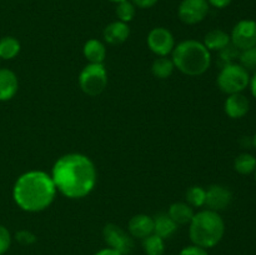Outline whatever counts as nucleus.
I'll list each match as a JSON object with an SVG mask.
<instances>
[{
	"mask_svg": "<svg viewBox=\"0 0 256 255\" xmlns=\"http://www.w3.org/2000/svg\"><path fill=\"white\" fill-rule=\"evenodd\" d=\"M56 192L69 199H82L94 190L98 182L95 164L89 156L70 152L60 156L52 170Z\"/></svg>",
	"mask_w": 256,
	"mask_h": 255,
	"instance_id": "nucleus-1",
	"label": "nucleus"
},
{
	"mask_svg": "<svg viewBox=\"0 0 256 255\" xmlns=\"http://www.w3.org/2000/svg\"><path fill=\"white\" fill-rule=\"evenodd\" d=\"M56 192L52 175L42 170H32L16 179L12 188V199L24 212H39L52 204Z\"/></svg>",
	"mask_w": 256,
	"mask_h": 255,
	"instance_id": "nucleus-2",
	"label": "nucleus"
},
{
	"mask_svg": "<svg viewBox=\"0 0 256 255\" xmlns=\"http://www.w3.org/2000/svg\"><path fill=\"white\" fill-rule=\"evenodd\" d=\"M172 62L175 69L188 76H200L209 70L212 54L202 42L198 40H184L175 45L172 50Z\"/></svg>",
	"mask_w": 256,
	"mask_h": 255,
	"instance_id": "nucleus-3",
	"label": "nucleus"
},
{
	"mask_svg": "<svg viewBox=\"0 0 256 255\" xmlns=\"http://www.w3.org/2000/svg\"><path fill=\"white\" fill-rule=\"evenodd\" d=\"M225 234V222L222 215L212 210L195 212L189 224V236L192 244L204 249L214 248Z\"/></svg>",
	"mask_w": 256,
	"mask_h": 255,
	"instance_id": "nucleus-4",
	"label": "nucleus"
},
{
	"mask_svg": "<svg viewBox=\"0 0 256 255\" xmlns=\"http://www.w3.org/2000/svg\"><path fill=\"white\" fill-rule=\"evenodd\" d=\"M250 74L244 66L232 62L222 68L218 75V88L228 95L242 92L250 84Z\"/></svg>",
	"mask_w": 256,
	"mask_h": 255,
	"instance_id": "nucleus-5",
	"label": "nucleus"
},
{
	"mask_svg": "<svg viewBox=\"0 0 256 255\" xmlns=\"http://www.w3.org/2000/svg\"><path fill=\"white\" fill-rule=\"evenodd\" d=\"M108 85V72L104 64H88L79 74V86L88 96H98Z\"/></svg>",
	"mask_w": 256,
	"mask_h": 255,
	"instance_id": "nucleus-6",
	"label": "nucleus"
},
{
	"mask_svg": "<svg viewBox=\"0 0 256 255\" xmlns=\"http://www.w3.org/2000/svg\"><path fill=\"white\" fill-rule=\"evenodd\" d=\"M102 236L108 246L118 250L122 255H129L134 249V239L132 235L116 224L109 222L105 225L102 229Z\"/></svg>",
	"mask_w": 256,
	"mask_h": 255,
	"instance_id": "nucleus-7",
	"label": "nucleus"
},
{
	"mask_svg": "<svg viewBox=\"0 0 256 255\" xmlns=\"http://www.w3.org/2000/svg\"><path fill=\"white\" fill-rule=\"evenodd\" d=\"M232 46L239 52L256 46V22L252 19L240 20L232 28L230 34Z\"/></svg>",
	"mask_w": 256,
	"mask_h": 255,
	"instance_id": "nucleus-8",
	"label": "nucleus"
},
{
	"mask_svg": "<svg viewBox=\"0 0 256 255\" xmlns=\"http://www.w3.org/2000/svg\"><path fill=\"white\" fill-rule=\"evenodd\" d=\"M209 10L208 0H182L178 6V16L184 24L195 25L208 16Z\"/></svg>",
	"mask_w": 256,
	"mask_h": 255,
	"instance_id": "nucleus-9",
	"label": "nucleus"
},
{
	"mask_svg": "<svg viewBox=\"0 0 256 255\" xmlns=\"http://www.w3.org/2000/svg\"><path fill=\"white\" fill-rule=\"evenodd\" d=\"M146 42L149 49L158 56H168L175 48L174 35L164 26H158L150 30Z\"/></svg>",
	"mask_w": 256,
	"mask_h": 255,
	"instance_id": "nucleus-10",
	"label": "nucleus"
},
{
	"mask_svg": "<svg viewBox=\"0 0 256 255\" xmlns=\"http://www.w3.org/2000/svg\"><path fill=\"white\" fill-rule=\"evenodd\" d=\"M232 202V192L229 188L224 185L215 184L209 186L206 190V199H205V205L208 209L212 212H222L226 209Z\"/></svg>",
	"mask_w": 256,
	"mask_h": 255,
	"instance_id": "nucleus-11",
	"label": "nucleus"
},
{
	"mask_svg": "<svg viewBox=\"0 0 256 255\" xmlns=\"http://www.w3.org/2000/svg\"><path fill=\"white\" fill-rule=\"evenodd\" d=\"M250 102L242 92L232 94L224 102L225 114L232 119H242L249 112Z\"/></svg>",
	"mask_w": 256,
	"mask_h": 255,
	"instance_id": "nucleus-12",
	"label": "nucleus"
},
{
	"mask_svg": "<svg viewBox=\"0 0 256 255\" xmlns=\"http://www.w3.org/2000/svg\"><path fill=\"white\" fill-rule=\"evenodd\" d=\"M128 230L135 239H145L154 232V219L146 214L134 215L129 220Z\"/></svg>",
	"mask_w": 256,
	"mask_h": 255,
	"instance_id": "nucleus-13",
	"label": "nucleus"
},
{
	"mask_svg": "<svg viewBox=\"0 0 256 255\" xmlns=\"http://www.w3.org/2000/svg\"><path fill=\"white\" fill-rule=\"evenodd\" d=\"M102 36H104L105 42H108L109 45H112V46L122 45L129 39L130 28L126 22L116 20L105 26Z\"/></svg>",
	"mask_w": 256,
	"mask_h": 255,
	"instance_id": "nucleus-14",
	"label": "nucleus"
},
{
	"mask_svg": "<svg viewBox=\"0 0 256 255\" xmlns=\"http://www.w3.org/2000/svg\"><path fill=\"white\" fill-rule=\"evenodd\" d=\"M19 89V80L12 70L0 68V102L12 100Z\"/></svg>",
	"mask_w": 256,
	"mask_h": 255,
	"instance_id": "nucleus-15",
	"label": "nucleus"
},
{
	"mask_svg": "<svg viewBox=\"0 0 256 255\" xmlns=\"http://www.w3.org/2000/svg\"><path fill=\"white\" fill-rule=\"evenodd\" d=\"M202 44L209 52H220L232 44L230 35L222 29H212L205 35Z\"/></svg>",
	"mask_w": 256,
	"mask_h": 255,
	"instance_id": "nucleus-16",
	"label": "nucleus"
},
{
	"mask_svg": "<svg viewBox=\"0 0 256 255\" xmlns=\"http://www.w3.org/2000/svg\"><path fill=\"white\" fill-rule=\"evenodd\" d=\"M82 52L89 64H102L106 58V48L98 39L88 40L82 48Z\"/></svg>",
	"mask_w": 256,
	"mask_h": 255,
	"instance_id": "nucleus-17",
	"label": "nucleus"
},
{
	"mask_svg": "<svg viewBox=\"0 0 256 255\" xmlns=\"http://www.w3.org/2000/svg\"><path fill=\"white\" fill-rule=\"evenodd\" d=\"M169 216L174 220L175 224L179 225H186L190 224L192 216H194V208L190 206L188 202H178L170 205L169 210H168Z\"/></svg>",
	"mask_w": 256,
	"mask_h": 255,
	"instance_id": "nucleus-18",
	"label": "nucleus"
},
{
	"mask_svg": "<svg viewBox=\"0 0 256 255\" xmlns=\"http://www.w3.org/2000/svg\"><path fill=\"white\" fill-rule=\"evenodd\" d=\"M152 219H154V234L162 238L164 240L172 236L178 230V225L175 224L174 220L169 216L168 212H160Z\"/></svg>",
	"mask_w": 256,
	"mask_h": 255,
	"instance_id": "nucleus-19",
	"label": "nucleus"
},
{
	"mask_svg": "<svg viewBox=\"0 0 256 255\" xmlns=\"http://www.w3.org/2000/svg\"><path fill=\"white\" fill-rule=\"evenodd\" d=\"M175 70V65L172 59L168 56H158L152 65V72L158 79H168L172 75Z\"/></svg>",
	"mask_w": 256,
	"mask_h": 255,
	"instance_id": "nucleus-20",
	"label": "nucleus"
},
{
	"mask_svg": "<svg viewBox=\"0 0 256 255\" xmlns=\"http://www.w3.org/2000/svg\"><path fill=\"white\" fill-rule=\"evenodd\" d=\"M22 45L14 36H2L0 39V60H12L19 55Z\"/></svg>",
	"mask_w": 256,
	"mask_h": 255,
	"instance_id": "nucleus-21",
	"label": "nucleus"
},
{
	"mask_svg": "<svg viewBox=\"0 0 256 255\" xmlns=\"http://www.w3.org/2000/svg\"><path fill=\"white\" fill-rule=\"evenodd\" d=\"M234 169L242 175L252 174L256 169V158L249 152L238 155L234 160Z\"/></svg>",
	"mask_w": 256,
	"mask_h": 255,
	"instance_id": "nucleus-22",
	"label": "nucleus"
},
{
	"mask_svg": "<svg viewBox=\"0 0 256 255\" xmlns=\"http://www.w3.org/2000/svg\"><path fill=\"white\" fill-rule=\"evenodd\" d=\"M142 249L146 255H162L165 252V242L162 238L152 232L142 239Z\"/></svg>",
	"mask_w": 256,
	"mask_h": 255,
	"instance_id": "nucleus-23",
	"label": "nucleus"
},
{
	"mask_svg": "<svg viewBox=\"0 0 256 255\" xmlns=\"http://www.w3.org/2000/svg\"><path fill=\"white\" fill-rule=\"evenodd\" d=\"M185 199L186 202L192 208H202L205 205V199H206V189H204L202 186H190L186 190V194H185Z\"/></svg>",
	"mask_w": 256,
	"mask_h": 255,
	"instance_id": "nucleus-24",
	"label": "nucleus"
},
{
	"mask_svg": "<svg viewBox=\"0 0 256 255\" xmlns=\"http://www.w3.org/2000/svg\"><path fill=\"white\" fill-rule=\"evenodd\" d=\"M118 20L122 22H130L135 18L136 14V6L132 4L130 0H124L122 2H118L116 9H115Z\"/></svg>",
	"mask_w": 256,
	"mask_h": 255,
	"instance_id": "nucleus-25",
	"label": "nucleus"
},
{
	"mask_svg": "<svg viewBox=\"0 0 256 255\" xmlns=\"http://www.w3.org/2000/svg\"><path fill=\"white\" fill-rule=\"evenodd\" d=\"M239 62V64L244 66L248 72H250V70L256 72V46L240 52Z\"/></svg>",
	"mask_w": 256,
	"mask_h": 255,
	"instance_id": "nucleus-26",
	"label": "nucleus"
},
{
	"mask_svg": "<svg viewBox=\"0 0 256 255\" xmlns=\"http://www.w3.org/2000/svg\"><path fill=\"white\" fill-rule=\"evenodd\" d=\"M219 54H220V62L222 64V66H225V65L234 62L235 58H239L240 52L236 49V48L232 46V45L230 44L229 46H226L225 49L220 50Z\"/></svg>",
	"mask_w": 256,
	"mask_h": 255,
	"instance_id": "nucleus-27",
	"label": "nucleus"
},
{
	"mask_svg": "<svg viewBox=\"0 0 256 255\" xmlns=\"http://www.w3.org/2000/svg\"><path fill=\"white\" fill-rule=\"evenodd\" d=\"M15 240L19 242L20 245H32L35 242H36V235L34 232H32L30 230H19V232L15 234Z\"/></svg>",
	"mask_w": 256,
	"mask_h": 255,
	"instance_id": "nucleus-28",
	"label": "nucleus"
},
{
	"mask_svg": "<svg viewBox=\"0 0 256 255\" xmlns=\"http://www.w3.org/2000/svg\"><path fill=\"white\" fill-rule=\"evenodd\" d=\"M12 245V234L4 225H0V255H4Z\"/></svg>",
	"mask_w": 256,
	"mask_h": 255,
	"instance_id": "nucleus-29",
	"label": "nucleus"
},
{
	"mask_svg": "<svg viewBox=\"0 0 256 255\" xmlns=\"http://www.w3.org/2000/svg\"><path fill=\"white\" fill-rule=\"evenodd\" d=\"M179 255H209V254H208L206 249L192 244V245H189V246H185L184 249L180 252Z\"/></svg>",
	"mask_w": 256,
	"mask_h": 255,
	"instance_id": "nucleus-30",
	"label": "nucleus"
},
{
	"mask_svg": "<svg viewBox=\"0 0 256 255\" xmlns=\"http://www.w3.org/2000/svg\"><path fill=\"white\" fill-rule=\"evenodd\" d=\"M132 4L139 9H150L158 2V0H132Z\"/></svg>",
	"mask_w": 256,
	"mask_h": 255,
	"instance_id": "nucleus-31",
	"label": "nucleus"
},
{
	"mask_svg": "<svg viewBox=\"0 0 256 255\" xmlns=\"http://www.w3.org/2000/svg\"><path fill=\"white\" fill-rule=\"evenodd\" d=\"M210 6L216 8V9H225L232 2V0H208Z\"/></svg>",
	"mask_w": 256,
	"mask_h": 255,
	"instance_id": "nucleus-32",
	"label": "nucleus"
},
{
	"mask_svg": "<svg viewBox=\"0 0 256 255\" xmlns=\"http://www.w3.org/2000/svg\"><path fill=\"white\" fill-rule=\"evenodd\" d=\"M94 255H122V254H120L118 250H114L112 249V248L108 246V248H104V249L99 250V252H96Z\"/></svg>",
	"mask_w": 256,
	"mask_h": 255,
	"instance_id": "nucleus-33",
	"label": "nucleus"
},
{
	"mask_svg": "<svg viewBox=\"0 0 256 255\" xmlns=\"http://www.w3.org/2000/svg\"><path fill=\"white\" fill-rule=\"evenodd\" d=\"M249 86H250V92H252V96H254L255 100H256V72H254V75L250 78Z\"/></svg>",
	"mask_w": 256,
	"mask_h": 255,
	"instance_id": "nucleus-34",
	"label": "nucleus"
},
{
	"mask_svg": "<svg viewBox=\"0 0 256 255\" xmlns=\"http://www.w3.org/2000/svg\"><path fill=\"white\" fill-rule=\"evenodd\" d=\"M252 145H254V148L256 149V132H255L254 138H252Z\"/></svg>",
	"mask_w": 256,
	"mask_h": 255,
	"instance_id": "nucleus-35",
	"label": "nucleus"
},
{
	"mask_svg": "<svg viewBox=\"0 0 256 255\" xmlns=\"http://www.w3.org/2000/svg\"><path fill=\"white\" fill-rule=\"evenodd\" d=\"M110 2H115V4H118V2H124V0H110Z\"/></svg>",
	"mask_w": 256,
	"mask_h": 255,
	"instance_id": "nucleus-36",
	"label": "nucleus"
},
{
	"mask_svg": "<svg viewBox=\"0 0 256 255\" xmlns=\"http://www.w3.org/2000/svg\"><path fill=\"white\" fill-rule=\"evenodd\" d=\"M254 176H255V182H256V169H255V172H254Z\"/></svg>",
	"mask_w": 256,
	"mask_h": 255,
	"instance_id": "nucleus-37",
	"label": "nucleus"
}]
</instances>
